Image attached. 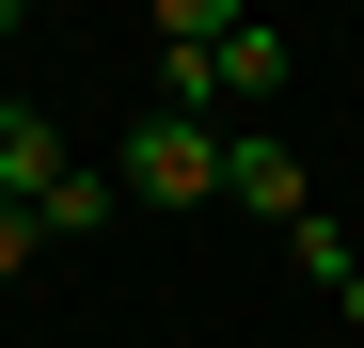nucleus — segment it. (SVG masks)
I'll use <instances>...</instances> for the list:
<instances>
[{
    "mask_svg": "<svg viewBox=\"0 0 364 348\" xmlns=\"http://www.w3.org/2000/svg\"><path fill=\"white\" fill-rule=\"evenodd\" d=\"M301 80V48L237 0H159V111H254Z\"/></svg>",
    "mask_w": 364,
    "mask_h": 348,
    "instance_id": "f257e3e1",
    "label": "nucleus"
},
{
    "mask_svg": "<svg viewBox=\"0 0 364 348\" xmlns=\"http://www.w3.org/2000/svg\"><path fill=\"white\" fill-rule=\"evenodd\" d=\"M0 206H32L48 238L80 254V238H111V206H127V190H111V174H80V158H64V127H48L32 95H0Z\"/></svg>",
    "mask_w": 364,
    "mask_h": 348,
    "instance_id": "f03ea898",
    "label": "nucleus"
},
{
    "mask_svg": "<svg viewBox=\"0 0 364 348\" xmlns=\"http://www.w3.org/2000/svg\"><path fill=\"white\" fill-rule=\"evenodd\" d=\"M111 190H127V206H206L222 190V127H206V111H143V127L111 143Z\"/></svg>",
    "mask_w": 364,
    "mask_h": 348,
    "instance_id": "7ed1b4c3",
    "label": "nucleus"
},
{
    "mask_svg": "<svg viewBox=\"0 0 364 348\" xmlns=\"http://www.w3.org/2000/svg\"><path fill=\"white\" fill-rule=\"evenodd\" d=\"M222 206H254L269 238H285V222H317V174H301V143H269V127H222Z\"/></svg>",
    "mask_w": 364,
    "mask_h": 348,
    "instance_id": "20e7f679",
    "label": "nucleus"
},
{
    "mask_svg": "<svg viewBox=\"0 0 364 348\" xmlns=\"http://www.w3.org/2000/svg\"><path fill=\"white\" fill-rule=\"evenodd\" d=\"M285 269L317 285V301H348V269H364V238H348V222L317 206V222H285Z\"/></svg>",
    "mask_w": 364,
    "mask_h": 348,
    "instance_id": "39448f33",
    "label": "nucleus"
},
{
    "mask_svg": "<svg viewBox=\"0 0 364 348\" xmlns=\"http://www.w3.org/2000/svg\"><path fill=\"white\" fill-rule=\"evenodd\" d=\"M32 254H48V222H32V206H0V285H16Z\"/></svg>",
    "mask_w": 364,
    "mask_h": 348,
    "instance_id": "423d86ee",
    "label": "nucleus"
},
{
    "mask_svg": "<svg viewBox=\"0 0 364 348\" xmlns=\"http://www.w3.org/2000/svg\"><path fill=\"white\" fill-rule=\"evenodd\" d=\"M333 317H348V332H364V269H348V301H333Z\"/></svg>",
    "mask_w": 364,
    "mask_h": 348,
    "instance_id": "0eeeda50",
    "label": "nucleus"
}]
</instances>
